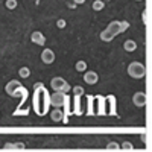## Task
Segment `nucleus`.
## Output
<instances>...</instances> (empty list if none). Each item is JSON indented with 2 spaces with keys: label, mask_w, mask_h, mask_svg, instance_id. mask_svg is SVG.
Segmentation results:
<instances>
[{
  "label": "nucleus",
  "mask_w": 152,
  "mask_h": 152,
  "mask_svg": "<svg viewBox=\"0 0 152 152\" xmlns=\"http://www.w3.org/2000/svg\"><path fill=\"white\" fill-rule=\"evenodd\" d=\"M34 105L37 114H43L47 113V105H49V93L46 88L41 87V84H37V90H35V99H34Z\"/></svg>",
  "instance_id": "obj_1"
},
{
  "label": "nucleus",
  "mask_w": 152,
  "mask_h": 152,
  "mask_svg": "<svg viewBox=\"0 0 152 152\" xmlns=\"http://www.w3.org/2000/svg\"><path fill=\"white\" fill-rule=\"evenodd\" d=\"M126 72H128V75L131 76V78L142 79V78H145V75H146V67H145V64H142L140 61H132L131 64L128 66V69H126Z\"/></svg>",
  "instance_id": "obj_2"
},
{
  "label": "nucleus",
  "mask_w": 152,
  "mask_h": 152,
  "mask_svg": "<svg viewBox=\"0 0 152 152\" xmlns=\"http://www.w3.org/2000/svg\"><path fill=\"white\" fill-rule=\"evenodd\" d=\"M50 87H52L53 91H62L66 94L70 91V84L64 78H61V76H56V78H53L50 81Z\"/></svg>",
  "instance_id": "obj_3"
},
{
  "label": "nucleus",
  "mask_w": 152,
  "mask_h": 152,
  "mask_svg": "<svg viewBox=\"0 0 152 152\" xmlns=\"http://www.w3.org/2000/svg\"><path fill=\"white\" fill-rule=\"evenodd\" d=\"M128 28H129V23H128V21H119V20H114V21H111L108 26H107V31H110L114 37H117L119 34L125 32Z\"/></svg>",
  "instance_id": "obj_4"
},
{
  "label": "nucleus",
  "mask_w": 152,
  "mask_h": 152,
  "mask_svg": "<svg viewBox=\"0 0 152 152\" xmlns=\"http://www.w3.org/2000/svg\"><path fill=\"white\" fill-rule=\"evenodd\" d=\"M66 100H67V94L62 91H55L52 96H49V104L53 108H61L66 104Z\"/></svg>",
  "instance_id": "obj_5"
},
{
  "label": "nucleus",
  "mask_w": 152,
  "mask_h": 152,
  "mask_svg": "<svg viewBox=\"0 0 152 152\" xmlns=\"http://www.w3.org/2000/svg\"><path fill=\"white\" fill-rule=\"evenodd\" d=\"M21 90V84L18 82V81H9L8 84H6V87H5V91L9 94V96H17V93Z\"/></svg>",
  "instance_id": "obj_6"
},
{
  "label": "nucleus",
  "mask_w": 152,
  "mask_h": 152,
  "mask_svg": "<svg viewBox=\"0 0 152 152\" xmlns=\"http://www.w3.org/2000/svg\"><path fill=\"white\" fill-rule=\"evenodd\" d=\"M99 81V75L94 70H85L84 72V82L87 85H96Z\"/></svg>",
  "instance_id": "obj_7"
},
{
  "label": "nucleus",
  "mask_w": 152,
  "mask_h": 152,
  "mask_svg": "<svg viewBox=\"0 0 152 152\" xmlns=\"http://www.w3.org/2000/svg\"><path fill=\"white\" fill-rule=\"evenodd\" d=\"M41 61L44 62V64H52V62L55 61V52L52 49H43L41 52Z\"/></svg>",
  "instance_id": "obj_8"
},
{
  "label": "nucleus",
  "mask_w": 152,
  "mask_h": 152,
  "mask_svg": "<svg viewBox=\"0 0 152 152\" xmlns=\"http://www.w3.org/2000/svg\"><path fill=\"white\" fill-rule=\"evenodd\" d=\"M132 104H134L135 107H138V108L145 107V105H146V94H145L143 91L134 93V96H132Z\"/></svg>",
  "instance_id": "obj_9"
},
{
  "label": "nucleus",
  "mask_w": 152,
  "mask_h": 152,
  "mask_svg": "<svg viewBox=\"0 0 152 152\" xmlns=\"http://www.w3.org/2000/svg\"><path fill=\"white\" fill-rule=\"evenodd\" d=\"M31 40H32V43H34V44H38V46H44V44H46V37H44L40 31L32 32Z\"/></svg>",
  "instance_id": "obj_10"
},
{
  "label": "nucleus",
  "mask_w": 152,
  "mask_h": 152,
  "mask_svg": "<svg viewBox=\"0 0 152 152\" xmlns=\"http://www.w3.org/2000/svg\"><path fill=\"white\" fill-rule=\"evenodd\" d=\"M50 119H52V122H62V120H64L62 110H59V108L52 110V113H50Z\"/></svg>",
  "instance_id": "obj_11"
},
{
  "label": "nucleus",
  "mask_w": 152,
  "mask_h": 152,
  "mask_svg": "<svg viewBox=\"0 0 152 152\" xmlns=\"http://www.w3.org/2000/svg\"><path fill=\"white\" fill-rule=\"evenodd\" d=\"M24 143H6L3 146L5 151H24Z\"/></svg>",
  "instance_id": "obj_12"
},
{
  "label": "nucleus",
  "mask_w": 152,
  "mask_h": 152,
  "mask_svg": "<svg viewBox=\"0 0 152 152\" xmlns=\"http://www.w3.org/2000/svg\"><path fill=\"white\" fill-rule=\"evenodd\" d=\"M114 38H116V37H114V35H113L110 31H107V29H104L102 32H100V40H102V41H105V43H110V41H113Z\"/></svg>",
  "instance_id": "obj_13"
},
{
  "label": "nucleus",
  "mask_w": 152,
  "mask_h": 152,
  "mask_svg": "<svg viewBox=\"0 0 152 152\" xmlns=\"http://www.w3.org/2000/svg\"><path fill=\"white\" fill-rule=\"evenodd\" d=\"M123 49L126 50V52H134V50L137 49V43L134 40H126L123 43Z\"/></svg>",
  "instance_id": "obj_14"
},
{
  "label": "nucleus",
  "mask_w": 152,
  "mask_h": 152,
  "mask_svg": "<svg viewBox=\"0 0 152 152\" xmlns=\"http://www.w3.org/2000/svg\"><path fill=\"white\" fill-rule=\"evenodd\" d=\"M91 8H93L94 12H99V11H102V9L105 8V2H104V0H94L93 5H91Z\"/></svg>",
  "instance_id": "obj_15"
},
{
  "label": "nucleus",
  "mask_w": 152,
  "mask_h": 152,
  "mask_svg": "<svg viewBox=\"0 0 152 152\" xmlns=\"http://www.w3.org/2000/svg\"><path fill=\"white\" fill-rule=\"evenodd\" d=\"M72 91H73V96L75 97H81V96H84V87L82 85H75L73 88H72Z\"/></svg>",
  "instance_id": "obj_16"
},
{
  "label": "nucleus",
  "mask_w": 152,
  "mask_h": 152,
  "mask_svg": "<svg viewBox=\"0 0 152 152\" xmlns=\"http://www.w3.org/2000/svg\"><path fill=\"white\" fill-rule=\"evenodd\" d=\"M76 72H79V73H84L87 70V62L85 61H78L76 62V66H75Z\"/></svg>",
  "instance_id": "obj_17"
},
{
  "label": "nucleus",
  "mask_w": 152,
  "mask_h": 152,
  "mask_svg": "<svg viewBox=\"0 0 152 152\" xmlns=\"http://www.w3.org/2000/svg\"><path fill=\"white\" fill-rule=\"evenodd\" d=\"M18 75H20V78H23V79L29 78V76H31V70H29V67H21V69L18 70Z\"/></svg>",
  "instance_id": "obj_18"
},
{
  "label": "nucleus",
  "mask_w": 152,
  "mask_h": 152,
  "mask_svg": "<svg viewBox=\"0 0 152 152\" xmlns=\"http://www.w3.org/2000/svg\"><path fill=\"white\" fill-rule=\"evenodd\" d=\"M107 151H120V145L117 143V142H110L108 145H107Z\"/></svg>",
  "instance_id": "obj_19"
},
{
  "label": "nucleus",
  "mask_w": 152,
  "mask_h": 152,
  "mask_svg": "<svg viewBox=\"0 0 152 152\" xmlns=\"http://www.w3.org/2000/svg\"><path fill=\"white\" fill-rule=\"evenodd\" d=\"M134 149V146H132V143H129V142H123L122 145H120V151H126V152H131Z\"/></svg>",
  "instance_id": "obj_20"
},
{
  "label": "nucleus",
  "mask_w": 152,
  "mask_h": 152,
  "mask_svg": "<svg viewBox=\"0 0 152 152\" xmlns=\"http://www.w3.org/2000/svg\"><path fill=\"white\" fill-rule=\"evenodd\" d=\"M17 0H6V2H5V6L8 8V9H15L17 8Z\"/></svg>",
  "instance_id": "obj_21"
},
{
  "label": "nucleus",
  "mask_w": 152,
  "mask_h": 152,
  "mask_svg": "<svg viewBox=\"0 0 152 152\" xmlns=\"http://www.w3.org/2000/svg\"><path fill=\"white\" fill-rule=\"evenodd\" d=\"M66 24H67V23H66V20H64V18H59V20L56 21V28L64 29V28H66Z\"/></svg>",
  "instance_id": "obj_22"
},
{
  "label": "nucleus",
  "mask_w": 152,
  "mask_h": 152,
  "mask_svg": "<svg viewBox=\"0 0 152 152\" xmlns=\"http://www.w3.org/2000/svg\"><path fill=\"white\" fill-rule=\"evenodd\" d=\"M73 2H75L76 5H84V3H85V0H73Z\"/></svg>",
  "instance_id": "obj_23"
},
{
  "label": "nucleus",
  "mask_w": 152,
  "mask_h": 152,
  "mask_svg": "<svg viewBox=\"0 0 152 152\" xmlns=\"http://www.w3.org/2000/svg\"><path fill=\"white\" fill-rule=\"evenodd\" d=\"M76 6H78V5H76L75 2H72V3H69V8H76Z\"/></svg>",
  "instance_id": "obj_24"
},
{
  "label": "nucleus",
  "mask_w": 152,
  "mask_h": 152,
  "mask_svg": "<svg viewBox=\"0 0 152 152\" xmlns=\"http://www.w3.org/2000/svg\"><path fill=\"white\" fill-rule=\"evenodd\" d=\"M137 2H142V0H137Z\"/></svg>",
  "instance_id": "obj_25"
}]
</instances>
